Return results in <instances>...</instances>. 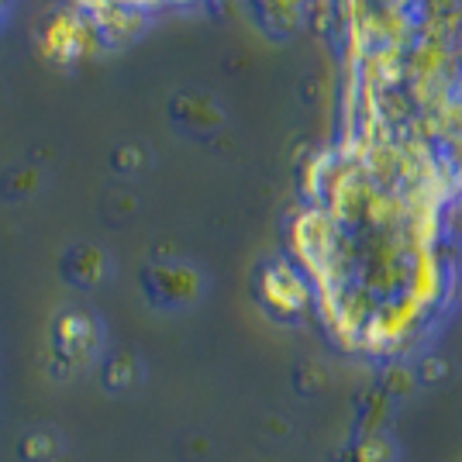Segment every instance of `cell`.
<instances>
[{
	"instance_id": "obj_1",
	"label": "cell",
	"mask_w": 462,
	"mask_h": 462,
	"mask_svg": "<svg viewBox=\"0 0 462 462\" xmlns=\"http://www.w3.org/2000/svg\"><path fill=\"white\" fill-rule=\"evenodd\" d=\"M62 7L77 11L97 28V35L104 42V49L132 42L149 28V21L166 14V11H180V7H193L200 0H59Z\"/></svg>"
},
{
	"instance_id": "obj_2",
	"label": "cell",
	"mask_w": 462,
	"mask_h": 462,
	"mask_svg": "<svg viewBox=\"0 0 462 462\" xmlns=\"http://www.w3.org/2000/svg\"><path fill=\"white\" fill-rule=\"evenodd\" d=\"M39 49L49 62H59V66H73L79 59L94 56V52H104V42L97 35V28L90 21L69 11V7H52V14L45 18L39 32Z\"/></svg>"
},
{
	"instance_id": "obj_3",
	"label": "cell",
	"mask_w": 462,
	"mask_h": 462,
	"mask_svg": "<svg viewBox=\"0 0 462 462\" xmlns=\"http://www.w3.org/2000/svg\"><path fill=\"white\" fill-rule=\"evenodd\" d=\"M259 300L280 321H300V318L314 314V290H310L308 276L287 259L263 266V273H259Z\"/></svg>"
},
{
	"instance_id": "obj_4",
	"label": "cell",
	"mask_w": 462,
	"mask_h": 462,
	"mask_svg": "<svg viewBox=\"0 0 462 462\" xmlns=\"http://www.w3.org/2000/svg\"><path fill=\"white\" fill-rule=\"evenodd\" d=\"M152 293L170 304V308H180V304H190L200 297V276L197 270L183 266V263H166V266H155L152 270Z\"/></svg>"
},
{
	"instance_id": "obj_5",
	"label": "cell",
	"mask_w": 462,
	"mask_h": 462,
	"mask_svg": "<svg viewBox=\"0 0 462 462\" xmlns=\"http://www.w3.org/2000/svg\"><path fill=\"white\" fill-rule=\"evenodd\" d=\"M56 338L66 356L83 359L87 352H94L100 331H97V321L87 314V310H66V314L56 321Z\"/></svg>"
},
{
	"instance_id": "obj_6",
	"label": "cell",
	"mask_w": 462,
	"mask_h": 462,
	"mask_svg": "<svg viewBox=\"0 0 462 462\" xmlns=\"http://www.w3.org/2000/svg\"><path fill=\"white\" fill-rule=\"evenodd\" d=\"M14 7H18V0H0V32H4V24L11 21Z\"/></svg>"
}]
</instances>
